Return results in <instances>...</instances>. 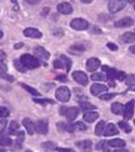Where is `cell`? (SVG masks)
Returning a JSON list of instances; mask_svg holds the SVG:
<instances>
[{"label": "cell", "mask_w": 135, "mask_h": 152, "mask_svg": "<svg viewBox=\"0 0 135 152\" xmlns=\"http://www.w3.org/2000/svg\"><path fill=\"white\" fill-rule=\"evenodd\" d=\"M23 140H24V133H23V132H21L20 134H18V140H16V143H15V147L18 146V149H20V148H21Z\"/></svg>", "instance_id": "40"}, {"label": "cell", "mask_w": 135, "mask_h": 152, "mask_svg": "<svg viewBox=\"0 0 135 152\" xmlns=\"http://www.w3.org/2000/svg\"><path fill=\"white\" fill-rule=\"evenodd\" d=\"M57 81H61V82H66L67 81V77L65 76V75H59L55 78Z\"/></svg>", "instance_id": "44"}, {"label": "cell", "mask_w": 135, "mask_h": 152, "mask_svg": "<svg viewBox=\"0 0 135 152\" xmlns=\"http://www.w3.org/2000/svg\"><path fill=\"white\" fill-rule=\"evenodd\" d=\"M84 45H82V44H79V43H77V44H73V47L70 48V51H73V50H76L77 52H82V51H84Z\"/></svg>", "instance_id": "38"}, {"label": "cell", "mask_w": 135, "mask_h": 152, "mask_svg": "<svg viewBox=\"0 0 135 152\" xmlns=\"http://www.w3.org/2000/svg\"><path fill=\"white\" fill-rule=\"evenodd\" d=\"M126 4V0H110L108 3V9L110 13H117L121 11Z\"/></svg>", "instance_id": "3"}, {"label": "cell", "mask_w": 135, "mask_h": 152, "mask_svg": "<svg viewBox=\"0 0 135 152\" xmlns=\"http://www.w3.org/2000/svg\"><path fill=\"white\" fill-rule=\"evenodd\" d=\"M100 66H101V61L98 58L92 57V58L88 59V61H87V69H88V71H90V72L95 71Z\"/></svg>", "instance_id": "12"}, {"label": "cell", "mask_w": 135, "mask_h": 152, "mask_svg": "<svg viewBox=\"0 0 135 152\" xmlns=\"http://www.w3.org/2000/svg\"><path fill=\"white\" fill-rule=\"evenodd\" d=\"M21 85L23 86V88L24 90H26L27 92H29L32 95H34V96H39L40 95V93H39L37 90H35V88H30L29 85H27V84H24V83H21Z\"/></svg>", "instance_id": "28"}, {"label": "cell", "mask_w": 135, "mask_h": 152, "mask_svg": "<svg viewBox=\"0 0 135 152\" xmlns=\"http://www.w3.org/2000/svg\"><path fill=\"white\" fill-rule=\"evenodd\" d=\"M61 59H62L63 63H64L65 67H66V70H67V71L70 70V68H71V61H70V59L68 58L67 56H65V55H61Z\"/></svg>", "instance_id": "32"}, {"label": "cell", "mask_w": 135, "mask_h": 152, "mask_svg": "<svg viewBox=\"0 0 135 152\" xmlns=\"http://www.w3.org/2000/svg\"><path fill=\"white\" fill-rule=\"evenodd\" d=\"M34 53H35L36 57H38L39 59H42V61L49 59V57H50V53L42 47H36L34 49Z\"/></svg>", "instance_id": "10"}, {"label": "cell", "mask_w": 135, "mask_h": 152, "mask_svg": "<svg viewBox=\"0 0 135 152\" xmlns=\"http://www.w3.org/2000/svg\"><path fill=\"white\" fill-rule=\"evenodd\" d=\"M11 1H12V2H15V0H11Z\"/></svg>", "instance_id": "59"}, {"label": "cell", "mask_w": 135, "mask_h": 152, "mask_svg": "<svg viewBox=\"0 0 135 152\" xmlns=\"http://www.w3.org/2000/svg\"><path fill=\"white\" fill-rule=\"evenodd\" d=\"M7 58V54L3 50H0V61H3Z\"/></svg>", "instance_id": "48"}, {"label": "cell", "mask_w": 135, "mask_h": 152, "mask_svg": "<svg viewBox=\"0 0 135 152\" xmlns=\"http://www.w3.org/2000/svg\"><path fill=\"white\" fill-rule=\"evenodd\" d=\"M102 69H103V71L107 72V71L109 70V67H108V66H103V67H102Z\"/></svg>", "instance_id": "51"}, {"label": "cell", "mask_w": 135, "mask_h": 152, "mask_svg": "<svg viewBox=\"0 0 135 152\" xmlns=\"http://www.w3.org/2000/svg\"><path fill=\"white\" fill-rule=\"evenodd\" d=\"M104 131H105V121H101L97 123L96 127H95V134L97 136H101L104 133Z\"/></svg>", "instance_id": "25"}, {"label": "cell", "mask_w": 135, "mask_h": 152, "mask_svg": "<svg viewBox=\"0 0 135 152\" xmlns=\"http://www.w3.org/2000/svg\"><path fill=\"white\" fill-rule=\"evenodd\" d=\"M18 129H20V124H18L16 121H12L11 124H10V126H9L10 133H11V134H16Z\"/></svg>", "instance_id": "31"}, {"label": "cell", "mask_w": 135, "mask_h": 152, "mask_svg": "<svg viewBox=\"0 0 135 152\" xmlns=\"http://www.w3.org/2000/svg\"><path fill=\"white\" fill-rule=\"evenodd\" d=\"M14 66L16 67V69H18L20 72H25V71H26V69H27V68L23 65V63L21 61V59H15V61H14Z\"/></svg>", "instance_id": "30"}, {"label": "cell", "mask_w": 135, "mask_h": 152, "mask_svg": "<svg viewBox=\"0 0 135 152\" xmlns=\"http://www.w3.org/2000/svg\"><path fill=\"white\" fill-rule=\"evenodd\" d=\"M107 48H108L109 50H112V51H117L118 50L117 45H116V44H114V43H112V42L107 43Z\"/></svg>", "instance_id": "45"}, {"label": "cell", "mask_w": 135, "mask_h": 152, "mask_svg": "<svg viewBox=\"0 0 135 152\" xmlns=\"http://www.w3.org/2000/svg\"><path fill=\"white\" fill-rule=\"evenodd\" d=\"M35 131L40 135H45L48 133V131H49L48 122L45 120H40L38 122H36Z\"/></svg>", "instance_id": "8"}, {"label": "cell", "mask_w": 135, "mask_h": 152, "mask_svg": "<svg viewBox=\"0 0 135 152\" xmlns=\"http://www.w3.org/2000/svg\"><path fill=\"white\" fill-rule=\"evenodd\" d=\"M26 152H30V151H26Z\"/></svg>", "instance_id": "60"}, {"label": "cell", "mask_w": 135, "mask_h": 152, "mask_svg": "<svg viewBox=\"0 0 135 152\" xmlns=\"http://www.w3.org/2000/svg\"><path fill=\"white\" fill-rule=\"evenodd\" d=\"M133 23H134V20L131 18H121V20H117V22L114 23V26L117 27V28H125V27L133 26Z\"/></svg>", "instance_id": "11"}, {"label": "cell", "mask_w": 135, "mask_h": 152, "mask_svg": "<svg viewBox=\"0 0 135 152\" xmlns=\"http://www.w3.org/2000/svg\"><path fill=\"white\" fill-rule=\"evenodd\" d=\"M53 66L56 69H62V68H64V63H63L62 59H55L53 61Z\"/></svg>", "instance_id": "39"}, {"label": "cell", "mask_w": 135, "mask_h": 152, "mask_svg": "<svg viewBox=\"0 0 135 152\" xmlns=\"http://www.w3.org/2000/svg\"><path fill=\"white\" fill-rule=\"evenodd\" d=\"M23 125L24 127L26 129L27 133L29 135H32L34 134V132H35V124H34V122H32L30 119H28V118H25L23 120Z\"/></svg>", "instance_id": "18"}, {"label": "cell", "mask_w": 135, "mask_h": 152, "mask_svg": "<svg viewBox=\"0 0 135 152\" xmlns=\"http://www.w3.org/2000/svg\"><path fill=\"white\" fill-rule=\"evenodd\" d=\"M73 78L80 85H87L89 83L88 76L82 71H75V72H73Z\"/></svg>", "instance_id": "6"}, {"label": "cell", "mask_w": 135, "mask_h": 152, "mask_svg": "<svg viewBox=\"0 0 135 152\" xmlns=\"http://www.w3.org/2000/svg\"><path fill=\"white\" fill-rule=\"evenodd\" d=\"M108 146L112 147V148H123L125 146V141L122 139H112V140L108 141Z\"/></svg>", "instance_id": "22"}, {"label": "cell", "mask_w": 135, "mask_h": 152, "mask_svg": "<svg viewBox=\"0 0 135 152\" xmlns=\"http://www.w3.org/2000/svg\"><path fill=\"white\" fill-rule=\"evenodd\" d=\"M121 41L124 43H133L135 42V34L134 32H125L121 36Z\"/></svg>", "instance_id": "21"}, {"label": "cell", "mask_w": 135, "mask_h": 152, "mask_svg": "<svg viewBox=\"0 0 135 152\" xmlns=\"http://www.w3.org/2000/svg\"><path fill=\"white\" fill-rule=\"evenodd\" d=\"M125 83L128 85L135 86V75H130L125 78Z\"/></svg>", "instance_id": "35"}, {"label": "cell", "mask_w": 135, "mask_h": 152, "mask_svg": "<svg viewBox=\"0 0 135 152\" xmlns=\"http://www.w3.org/2000/svg\"><path fill=\"white\" fill-rule=\"evenodd\" d=\"M3 79H6V80H9V81H14V79H13V77L12 76H9V75H4V76H2Z\"/></svg>", "instance_id": "49"}, {"label": "cell", "mask_w": 135, "mask_h": 152, "mask_svg": "<svg viewBox=\"0 0 135 152\" xmlns=\"http://www.w3.org/2000/svg\"><path fill=\"white\" fill-rule=\"evenodd\" d=\"M134 10H135V6H134Z\"/></svg>", "instance_id": "61"}, {"label": "cell", "mask_w": 135, "mask_h": 152, "mask_svg": "<svg viewBox=\"0 0 135 152\" xmlns=\"http://www.w3.org/2000/svg\"><path fill=\"white\" fill-rule=\"evenodd\" d=\"M119 127L123 129L124 132L128 133V134L132 132V129H131V126H130L126 122H124V121H120V122H119Z\"/></svg>", "instance_id": "33"}, {"label": "cell", "mask_w": 135, "mask_h": 152, "mask_svg": "<svg viewBox=\"0 0 135 152\" xmlns=\"http://www.w3.org/2000/svg\"><path fill=\"white\" fill-rule=\"evenodd\" d=\"M130 52H132L133 54H135V45H132V47L130 48Z\"/></svg>", "instance_id": "53"}, {"label": "cell", "mask_w": 135, "mask_h": 152, "mask_svg": "<svg viewBox=\"0 0 135 152\" xmlns=\"http://www.w3.org/2000/svg\"><path fill=\"white\" fill-rule=\"evenodd\" d=\"M128 1H129V2H131V3H132V2H134L135 0H128Z\"/></svg>", "instance_id": "58"}, {"label": "cell", "mask_w": 135, "mask_h": 152, "mask_svg": "<svg viewBox=\"0 0 135 152\" xmlns=\"http://www.w3.org/2000/svg\"><path fill=\"white\" fill-rule=\"evenodd\" d=\"M108 90V88L104 84H98V83H94L93 85H91V88H90V91L93 95H100L101 93H103V92H106Z\"/></svg>", "instance_id": "14"}, {"label": "cell", "mask_w": 135, "mask_h": 152, "mask_svg": "<svg viewBox=\"0 0 135 152\" xmlns=\"http://www.w3.org/2000/svg\"><path fill=\"white\" fill-rule=\"evenodd\" d=\"M24 35L28 37V38H35V39H39L42 37V34L39 31L38 29H36V28H26V29L24 30Z\"/></svg>", "instance_id": "15"}, {"label": "cell", "mask_w": 135, "mask_h": 152, "mask_svg": "<svg viewBox=\"0 0 135 152\" xmlns=\"http://www.w3.org/2000/svg\"><path fill=\"white\" fill-rule=\"evenodd\" d=\"M57 11H59V13H62V14H65V15L71 14V13H73V7H71L70 3L62 2L57 6Z\"/></svg>", "instance_id": "13"}, {"label": "cell", "mask_w": 135, "mask_h": 152, "mask_svg": "<svg viewBox=\"0 0 135 152\" xmlns=\"http://www.w3.org/2000/svg\"><path fill=\"white\" fill-rule=\"evenodd\" d=\"M23 47V43H18V44H15L14 45V49H20V48Z\"/></svg>", "instance_id": "52"}, {"label": "cell", "mask_w": 135, "mask_h": 152, "mask_svg": "<svg viewBox=\"0 0 135 152\" xmlns=\"http://www.w3.org/2000/svg\"><path fill=\"white\" fill-rule=\"evenodd\" d=\"M27 3H29V4H37V3L40 1V0H25Z\"/></svg>", "instance_id": "50"}, {"label": "cell", "mask_w": 135, "mask_h": 152, "mask_svg": "<svg viewBox=\"0 0 135 152\" xmlns=\"http://www.w3.org/2000/svg\"><path fill=\"white\" fill-rule=\"evenodd\" d=\"M41 147L43 148L45 151H54L56 150V145L54 142H51V141H47V142H43L41 145Z\"/></svg>", "instance_id": "26"}, {"label": "cell", "mask_w": 135, "mask_h": 152, "mask_svg": "<svg viewBox=\"0 0 135 152\" xmlns=\"http://www.w3.org/2000/svg\"><path fill=\"white\" fill-rule=\"evenodd\" d=\"M103 152H112V150H109V149H104Z\"/></svg>", "instance_id": "57"}, {"label": "cell", "mask_w": 135, "mask_h": 152, "mask_svg": "<svg viewBox=\"0 0 135 152\" xmlns=\"http://www.w3.org/2000/svg\"><path fill=\"white\" fill-rule=\"evenodd\" d=\"M73 129H79V131H85L87 129V126H85V124L83 122H77L73 124Z\"/></svg>", "instance_id": "37"}, {"label": "cell", "mask_w": 135, "mask_h": 152, "mask_svg": "<svg viewBox=\"0 0 135 152\" xmlns=\"http://www.w3.org/2000/svg\"><path fill=\"white\" fill-rule=\"evenodd\" d=\"M70 26L73 29L85 30L89 28V22L83 20V18H75L70 22Z\"/></svg>", "instance_id": "5"}, {"label": "cell", "mask_w": 135, "mask_h": 152, "mask_svg": "<svg viewBox=\"0 0 135 152\" xmlns=\"http://www.w3.org/2000/svg\"><path fill=\"white\" fill-rule=\"evenodd\" d=\"M57 129L61 132H73V125H66L65 123H57Z\"/></svg>", "instance_id": "24"}, {"label": "cell", "mask_w": 135, "mask_h": 152, "mask_svg": "<svg viewBox=\"0 0 135 152\" xmlns=\"http://www.w3.org/2000/svg\"><path fill=\"white\" fill-rule=\"evenodd\" d=\"M116 96H117V94H114V93L104 94V95H101V96H100V99H102V100H110Z\"/></svg>", "instance_id": "36"}, {"label": "cell", "mask_w": 135, "mask_h": 152, "mask_svg": "<svg viewBox=\"0 0 135 152\" xmlns=\"http://www.w3.org/2000/svg\"><path fill=\"white\" fill-rule=\"evenodd\" d=\"M12 145V139L8 136L4 135H0V146L2 147H8Z\"/></svg>", "instance_id": "23"}, {"label": "cell", "mask_w": 135, "mask_h": 152, "mask_svg": "<svg viewBox=\"0 0 135 152\" xmlns=\"http://www.w3.org/2000/svg\"><path fill=\"white\" fill-rule=\"evenodd\" d=\"M7 73V66L6 64H3L2 61H0V77L4 76Z\"/></svg>", "instance_id": "42"}, {"label": "cell", "mask_w": 135, "mask_h": 152, "mask_svg": "<svg viewBox=\"0 0 135 152\" xmlns=\"http://www.w3.org/2000/svg\"><path fill=\"white\" fill-rule=\"evenodd\" d=\"M80 107H81V109L84 110V111H89V110H94V109H95V106L90 104V102H80Z\"/></svg>", "instance_id": "29"}, {"label": "cell", "mask_w": 135, "mask_h": 152, "mask_svg": "<svg viewBox=\"0 0 135 152\" xmlns=\"http://www.w3.org/2000/svg\"><path fill=\"white\" fill-rule=\"evenodd\" d=\"M119 134V131L117 129V127H116V125L114 124H112V123H110V124H108V125L105 127V131H104V136H114V135H118Z\"/></svg>", "instance_id": "17"}, {"label": "cell", "mask_w": 135, "mask_h": 152, "mask_svg": "<svg viewBox=\"0 0 135 152\" xmlns=\"http://www.w3.org/2000/svg\"><path fill=\"white\" fill-rule=\"evenodd\" d=\"M114 152H129L126 149H119V150H116Z\"/></svg>", "instance_id": "55"}, {"label": "cell", "mask_w": 135, "mask_h": 152, "mask_svg": "<svg viewBox=\"0 0 135 152\" xmlns=\"http://www.w3.org/2000/svg\"><path fill=\"white\" fill-rule=\"evenodd\" d=\"M76 146L79 147L81 152H90L92 148V141L91 140H82L76 142Z\"/></svg>", "instance_id": "16"}, {"label": "cell", "mask_w": 135, "mask_h": 152, "mask_svg": "<svg viewBox=\"0 0 135 152\" xmlns=\"http://www.w3.org/2000/svg\"><path fill=\"white\" fill-rule=\"evenodd\" d=\"M21 61L23 63V65L27 69H35V68H38L41 63L37 57H34L32 55L29 54H24L21 56Z\"/></svg>", "instance_id": "1"}, {"label": "cell", "mask_w": 135, "mask_h": 152, "mask_svg": "<svg viewBox=\"0 0 135 152\" xmlns=\"http://www.w3.org/2000/svg\"><path fill=\"white\" fill-rule=\"evenodd\" d=\"M6 126H7V121L4 120L0 121V133L3 132V129H6Z\"/></svg>", "instance_id": "47"}, {"label": "cell", "mask_w": 135, "mask_h": 152, "mask_svg": "<svg viewBox=\"0 0 135 152\" xmlns=\"http://www.w3.org/2000/svg\"><path fill=\"white\" fill-rule=\"evenodd\" d=\"M97 118H98V113L95 111H90V110H89V111H85L84 114H83V120L89 123L94 122Z\"/></svg>", "instance_id": "19"}, {"label": "cell", "mask_w": 135, "mask_h": 152, "mask_svg": "<svg viewBox=\"0 0 135 152\" xmlns=\"http://www.w3.org/2000/svg\"><path fill=\"white\" fill-rule=\"evenodd\" d=\"M105 145H106V141L105 140H102V141H100V142L97 143L95 148H96V150H103L104 149V146H105Z\"/></svg>", "instance_id": "43"}, {"label": "cell", "mask_w": 135, "mask_h": 152, "mask_svg": "<svg viewBox=\"0 0 135 152\" xmlns=\"http://www.w3.org/2000/svg\"><path fill=\"white\" fill-rule=\"evenodd\" d=\"M55 96L57 98V100H59V102H66L70 99V91L66 86H61V88H59L56 90Z\"/></svg>", "instance_id": "2"}, {"label": "cell", "mask_w": 135, "mask_h": 152, "mask_svg": "<svg viewBox=\"0 0 135 152\" xmlns=\"http://www.w3.org/2000/svg\"><path fill=\"white\" fill-rule=\"evenodd\" d=\"M10 111L6 107H0V118H7L9 117Z\"/></svg>", "instance_id": "41"}, {"label": "cell", "mask_w": 135, "mask_h": 152, "mask_svg": "<svg viewBox=\"0 0 135 152\" xmlns=\"http://www.w3.org/2000/svg\"><path fill=\"white\" fill-rule=\"evenodd\" d=\"M112 113L117 114V115H122L124 112V107L120 102H114L112 105Z\"/></svg>", "instance_id": "20"}, {"label": "cell", "mask_w": 135, "mask_h": 152, "mask_svg": "<svg viewBox=\"0 0 135 152\" xmlns=\"http://www.w3.org/2000/svg\"><path fill=\"white\" fill-rule=\"evenodd\" d=\"M107 78L109 79V81H114V80L123 81L125 80L126 76L123 71H119L114 68H109V70L107 71Z\"/></svg>", "instance_id": "4"}, {"label": "cell", "mask_w": 135, "mask_h": 152, "mask_svg": "<svg viewBox=\"0 0 135 152\" xmlns=\"http://www.w3.org/2000/svg\"><path fill=\"white\" fill-rule=\"evenodd\" d=\"M93 0H81V2L82 3H91Z\"/></svg>", "instance_id": "54"}, {"label": "cell", "mask_w": 135, "mask_h": 152, "mask_svg": "<svg viewBox=\"0 0 135 152\" xmlns=\"http://www.w3.org/2000/svg\"><path fill=\"white\" fill-rule=\"evenodd\" d=\"M34 102H37V104H40V105H47V104H55V102L52 99H38V98H34Z\"/></svg>", "instance_id": "34"}, {"label": "cell", "mask_w": 135, "mask_h": 152, "mask_svg": "<svg viewBox=\"0 0 135 152\" xmlns=\"http://www.w3.org/2000/svg\"><path fill=\"white\" fill-rule=\"evenodd\" d=\"M134 106H135L134 99L130 100L125 105V107H124V112H123V115L125 120H130V119L133 117V114H134Z\"/></svg>", "instance_id": "7"}, {"label": "cell", "mask_w": 135, "mask_h": 152, "mask_svg": "<svg viewBox=\"0 0 135 152\" xmlns=\"http://www.w3.org/2000/svg\"><path fill=\"white\" fill-rule=\"evenodd\" d=\"M2 37H3V32L1 31V30H0V39L2 38Z\"/></svg>", "instance_id": "56"}, {"label": "cell", "mask_w": 135, "mask_h": 152, "mask_svg": "<svg viewBox=\"0 0 135 152\" xmlns=\"http://www.w3.org/2000/svg\"><path fill=\"white\" fill-rule=\"evenodd\" d=\"M64 115L68 121H73L78 115H79V109L76 107H70V108H65Z\"/></svg>", "instance_id": "9"}, {"label": "cell", "mask_w": 135, "mask_h": 152, "mask_svg": "<svg viewBox=\"0 0 135 152\" xmlns=\"http://www.w3.org/2000/svg\"><path fill=\"white\" fill-rule=\"evenodd\" d=\"M91 79L93 80V81H106L107 80V77L104 75V73H93L91 76Z\"/></svg>", "instance_id": "27"}, {"label": "cell", "mask_w": 135, "mask_h": 152, "mask_svg": "<svg viewBox=\"0 0 135 152\" xmlns=\"http://www.w3.org/2000/svg\"><path fill=\"white\" fill-rule=\"evenodd\" d=\"M56 151H59V152H75V150L69 149V148H56Z\"/></svg>", "instance_id": "46"}, {"label": "cell", "mask_w": 135, "mask_h": 152, "mask_svg": "<svg viewBox=\"0 0 135 152\" xmlns=\"http://www.w3.org/2000/svg\"><path fill=\"white\" fill-rule=\"evenodd\" d=\"M134 124H135V121H134Z\"/></svg>", "instance_id": "62"}]
</instances>
